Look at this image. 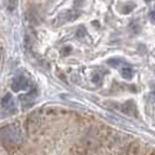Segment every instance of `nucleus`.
I'll return each instance as SVG.
<instances>
[{"mask_svg":"<svg viewBox=\"0 0 155 155\" xmlns=\"http://www.w3.org/2000/svg\"><path fill=\"white\" fill-rule=\"evenodd\" d=\"M0 140L6 147H19L22 143L21 131L15 124L6 125L0 128Z\"/></svg>","mask_w":155,"mask_h":155,"instance_id":"f257e3e1","label":"nucleus"},{"mask_svg":"<svg viewBox=\"0 0 155 155\" xmlns=\"http://www.w3.org/2000/svg\"><path fill=\"white\" fill-rule=\"evenodd\" d=\"M27 85H28V81H27V78L23 77V76H18L12 82V89H13V91H19V90L26 89Z\"/></svg>","mask_w":155,"mask_h":155,"instance_id":"f03ea898","label":"nucleus"},{"mask_svg":"<svg viewBox=\"0 0 155 155\" xmlns=\"http://www.w3.org/2000/svg\"><path fill=\"white\" fill-rule=\"evenodd\" d=\"M2 107L6 112H14L15 111V103L13 101V97L8 93L5 96V98L2 99Z\"/></svg>","mask_w":155,"mask_h":155,"instance_id":"7ed1b4c3","label":"nucleus"},{"mask_svg":"<svg viewBox=\"0 0 155 155\" xmlns=\"http://www.w3.org/2000/svg\"><path fill=\"white\" fill-rule=\"evenodd\" d=\"M77 16H78L77 12L68 11V12H65V13H63V14H61V15L58 16L57 20H58L60 22H67V21H72V20H75Z\"/></svg>","mask_w":155,"mask_h":155,"instance_id":"20e7f679","label":"nucleus"},{"mask_svg":"<svg viewBox=\"0 0 155 155\" xmlns=\"http://www.w3.org/2000/svg\"><path fill=\"white\" fill-rule=\"evenodd\" d=\"M121 75H123V77L126 78V79H131L133 77V70L131 68H124V69L121 70Z\"/></svg>","mask_w":155,"mask_h":155,"instance_id":"39448f33","label":"nucleus"},{"mask_svg":"<svg viewBox=\"0 0 155 155\" xmlns=\"http://www.w3.org/2000/svg\"><path fill=\"white\" fill-rule=\"evenodd\" d=\"M16 5H18V0H8V4H7L8 11H9V12L14 11L16 7Z\"/></svg>","mask_w":155,"mask_h":155,"instance_id":"423d86ee","label":"nucleus"},{"mask_svg":"<svg viewBox=\"0 0 155 155\" xmlns=\"http://www.w3.org/2000/svg\"><path fill=\"white\" fill-rule=\"evenodd\" d=\"M120 63H121V61H120L119 58H110L109 61H107V64L111 65V67H113V68L118 67Z\"/></svg>","mask_w":155,"mask_h":155,"instance_id":"0eeeda50","label":"nucleus"},{"mask_svg":"<svg viewBox=\"0 0 155 155\" xmlns=\"http://www.w3.org/2000/svg\"><path fill=\"white\" fill-rule=\"evenodd\" d=\"M133 9H134V5H133V4H128V5L124 6V8H123V13H124V14H130Z\"/></svg>","mask_w":155,"mask_h":155,"instance_id":"6e6552de","label":"nucleus"},{"mask_svg":"<svg viewBox=\"0 0 155 155\" xmlns=\"http://www.w3.org/2000/svg\"><path fill=\"white\" fill-rule=\"evenodd\" d=\"M85 34H86L85 28H84V27H81V28L77 31V34H76V35H77V38H84Z\"/></svg>","mask_w":155,"mask_h":155,"instance_id":"1a4fd4ad","label":"nucleus"},{"mask_svg":"<svg viewBox=\"0 0 155 155\" xmlns=\"http://www.w3.org/2000/svg\"><path fill=\"white\" fill-rule=\"evenodd\" d=\"M70 50H71V48H70V47H65V48H63L62 54L63 55H67L68 53H70Z\"/></svg>","mask_w":155,"mask_h":155,"instance_id":"9d476101","label":"nucleus"},{"mask_svg":"<svg viewBox=\"0 0 155 155\" xmlns=\"http://www.w3.org/2000/svg\"><path fill=\"white\" fill-rule=\"evenodd\" d=\"M149 16H150L152 21H155V9H154V11H152V12L149 13Z\"/></svg>","mask_w":155,"mask_h":155,"instance_id":"9b49d317","label":"nucleus"},{"mask_svg":"<svg viewBox=\"0 0 155 155\" xmlns=\"http://www.w3.org/2000/svg\"><path fill=\"white\" fill-rule=\"evenodd\" d=\"M99 81H101L99 75H97V76H94V77H93V82H99Z\"/></svg>","mask_w":155,"mask_h":155,"instance_id":"f8f14e48","label":"nucleus"},{"mask_svg":"<svg viewBox=\"0 0 155 155\" xmlns=\"http://www.w3.org/2000/svg\"><path fill=\"white\" fill-rule=\"evenodd\" d=\"M150 96H152V101H155V90L153 91V92H152V94H150Z\"/></svg>","mask_w":155,"mask_h":155,"instance_id":"ddd939ff","label":"nucleus"},{"mask_svg":"<svg viewBox=\"0 0 155 155\" xmlns=\"http://www.w3.org/2000/svg\"><path fill=\"white\" fill-rule=\"evenodd\" d=\"M145 1H146V2H150V1H152V0H145Z\"/></svg>","mask_w":155,"mask_h":155,"instance_id":"4468645a","label":"nucleus"}]
</instances>
